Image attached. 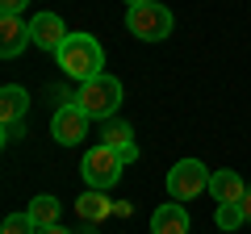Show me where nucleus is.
Listing matches in <instances>:
<instances>
[{"instance_id": "1", "label": "nucleus", "mask_w": 251, "mask_h": 234, "mask_svg": "<svg viewBox=\"0 0 251 234\" xmlns=\"http://www.w3.org/2000/svg\"><path fill=\"white\" fill-rule=\"evenodd\" d=\"M54 59H59V67L67 75H72V80H97L100 75V67H105V50H100V42L92 34H67V42L59 46V54H54Z\"/></svg>"}, {"instance_id": "16", "label": "nucleus", "mask_w": 251, "mask_h": 234, "mask_svg": "<svg viewBox=\"0 0 251 234\" xmlns=\"http://www.w3.org/2000/svg\"><path fill=\"white\" fill-rule=\"evenodd\" d=\"M38 226L29 222V213H9L4 217V226H0V234H34Z\"/></svg>"}, {"instance_id": "19", "label": "nucleus", "mask_w": 251, "mask_h": 234, "mask_svg": "<svg viewBox=\"0 0 251 234\" xmlns=\"http://www.w3.org/2000/svg\"><path fill=\"white\" fill-rule=\"evenodd\" d=\"M34 234H67L63 226H42V230H34Z\"/></svg>"}, {"instance_id": "15", "label": "nucleus", "mask_w": 251, "mask_h": 234, "mask_svg": "<svg viewBox=\"0 0 251 234\" xmlns=\"http://www.w3.org/2000/svg\"><path fill=\"white\" fill-rule=\"evenodd\" d=\"M214 222H218V230H226V234H230L234 226H239V222H247V217H243V205L234 201V205H218Z\"/></svg>"}, {"instance_id": "6", "label": "nucleus", "mask_w": 251, "mask_h": 234, "mask_svg": "<svg viewBox=\"0 0 251 234\" xmlns=\"http://www.w3.org/2000/svg\"><path fill=\"white\" fill-rule=\"evenodd\" d=\"M88 121H92V117L84 113L75 100H72V105H59V109H54V117H50L54 142H59V146H75L84 134H88Z\"/></svg>"}, {"instance_id": "11", "label": "nucleus", "mask_w": 251, "mask_h": 234, "mask_svg": "<svg viewBox=\"0 0 251 234\" xmlns=\"http://www.w3.org/2000/svg\"><path fill=\"white\" fill-rule=\"evenodd\" d=\"M100 142L113 146L117 155H122V163H134L138 159V146H134V130L126 126V121H109L105 134H100Z\"/></svg>"}, {"instance_id": "14", "label": "nucleus", "mask_w": 251, "mask_h": 234, "mask_svg": "<svg viewBox=\"0 0 251 234\" xmlns=\"http://www.w3.org/2000/svg\"><path fill=\"white\" fill-rule=\"evenodd\" d=\"M75 213H80L84 222H92V226H97L100 217H109V213H113V205H109V201H105V192L88 188V192H84L80 201H75Z\"/></svg>"}, {"instance_id": "10", "label": "nucleus", "mask_w": 251, "mask_h": 234, "mask_svg": "<svg viewBox=\"0 0 251 234\" xmlns=\"http://www.w3.org/2000/svg\"><path fill=\"white\" fill-rule=\"evenodd\" d=\"M0 59H17L21 50H25V42H29V25L21 17H0Z\"/></svg>"}, {"instance_id": "21", "label": "nucleus", "mask_w": 251, "mask_h": 234, "mask_svg": "<svg viewBox=\"0 0 251 234\" xmlns=\"http://www.w3.org/2000/svg\"><path fill=\"white\" fill-rule=\"evenodd\" d=\"M134 4H147V0H126V9H134Z\"/></svg>"}, {"instance_id": "2", "label": "nucleus", "mask_w": 251, "mask_h": 234, "mask_svg": "<svg viewBox=\"0 0 251 234\" xmlns=\"http://www.w3.org/2000/svg\"><path fill=\"white\" fill-rule=\"evenodd\" d=\"M72 100H75V105H80L88 117H113L117 105H122V80L100 71L97 80H84L80 92H75Z\"/></svg>"}, {"instance_id": "7", "label": "nucleus", "mask_w": 251, "mask_h": 234, "mask_svg": "<svg viewBox=\"0 0 251 234\" xmlns=\"http://www.w3.org/2000/svg\"><path fill=\"white\" fill-rule=\"evenodd\" d=\"M29 42H34L38 50L59 54V46L67 42V25L59 21V13H34V17H29Z\"/></svg>"}, {"instance_id": "3", "label": "nucleus", "mask_w": 251, "mask_h": 234, "mask_svg": "<svg viewBox=\"0 0 251 234\" xmlns=\"http://www.w3.org/2000/svg\"><path fill=\"white\" fill-rule=\"evenodd\" d=\"M172 13L163 9L159 0H147V4H134V9H126V29L143 42H163L172 34Z\"/></svg>"}, {"instance_id": "12", "label": "nucleus", "mask_w": 251, "mask_h": 234, "mask_svg": "<svg viewBox=\"0 0 251 234\" xmlns=\"http://www.w3.org/2000/svg\"><path fill=\"white\" fill-rule=\"evenodd\" d=\"M25 109H29V96H25V88L9 84V88L0 92V121H4V126H21Z\"/></svg>"}, {"instance_id": "18", "label": "nucleus", "mask_w": 251, "mask_h": 234, "mask_svg": "<svg viewBox=\"0 0 251 234\" xmlns=\"http://www.w3.org/2000/svg\"><path fill=\"white\" fill-rule=\"evenodd\" d=\"M239 205H243V217H247V222H251V192H247V197L239 201Z\"/></svg>"}, {"instance_id": "9", "label": "nucleus", "mask_w": 251, "mask_h": 234, "mask_svg": "<svg viewBox=\"0 0 251 234\" xmlns=\"http://www.w3.org/2000/svg\"><path fill=\"white\" fill-rule=\"evenodd\" d=\"M151 234H188V213L180 201H168L151 213Z\"/></svg>"}, {"instance_id": "13", "label": "nucleus", "mask_w": 251, "mask_h": 234, "mask_svg": "<svg viewBox=\"0 0 251 234\" xmlns=\"http://www.w3.org/2000/svg\"><path fill=\"white\" fill-rule=\"evenodd\" d=\"M29 222L42 230V226H59V197H50V192H42V197H34L29 201Z\"/></svg>"}, {"instance_id": "17", "label": "nucleus", "mask_w": 251, "mask_h": 234, "mask_svg": "<svg viewBox=\"0 0 251 234\" xmlns=\"http://www.w3.org/2000/svg\"><path fill=\"white\" fill-rule=\"evenodd\" d=\"M29 0H0V17H21Z\"/></svg>"}, {"instance_id": "20", "label": "nucleus", "mask_w": 251, "mask_h": 234, "mask_svg": "<svg viewBox=\"0 0 251 234\" xmlns=\"http://www.w3.org/2000/svg\"><path fill=\"white\" fill-rule=\"evenodd\" d=\"M80 234H97V226H92V222H84V230Z\"/></svg>"}, {"instance_id": "8", "label": "nucleus", "mask_w": 251, "mask_h": 234, "mask_svg": "<svg viewBox=\"0 0 251 234\" xmlns=\"http://www.w3.org/2000/svg\"><path fill=\"white\" fill-rule=\"evenodd\" d=\"M209 192H214V201L218 205H234V201H243L247 197V184H243V176L239 171H214L209 176Z\"/></svg>"}, {"instance_id": "4", "label": "nucleus", "mask_w": 251, "mask_h": 234, "mask_svg": "<svg viewBox=\"0 0 251 234\" xmlns=\"http://www.w3.org/2000/svg\"><path fill=\"white\" fill-rule=\"evenodd\" d=\"M122 155L113 151V146H92L88 155H84V163H80V171H84V184L88 188H97V192H105V188H113L117 180H122Z\"/></svg>"}, {"instance_id": "5", "label": "nucleus", "mask_w": 251, "mask_h": 234, "mask_svg": "<svg viewBox=\"0 0 251 234\" xmlns=\"http://www.w3.org/2000/svg\"><path fill=\"white\" fill-rule=\"evenodd\" d=\"M209 176L214 171L205 167L201 159H180L176 167L168 171V192H172V201H193V197H201V192L209 188Z\"/></svg>"}]
</instances>
